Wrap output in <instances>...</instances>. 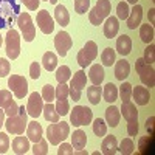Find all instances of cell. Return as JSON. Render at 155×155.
Instances as JSON below:
<instances>
[{
	"label": "cell",
	"mask_w": 155,
	"mask_h": 155,
	"mask_svg": "<svg viewBox=\"0 0 155 155\" xmlns=\"http://www.w3.org/2000/svg\"><path fill=\"white\" fill-rule=\"evenodd\" d=\"M3 126L6 127V132L8 134L22 135L25 132V129H27V126H28V112H27V107L20 106L17 115L8 116V120H5V124Z\"/></svg>",
	"instance_id": "6da1fadb"
},
{
	"label": "cell",
	"mask_w": 155,
	"mask_h": 155,
	"mask_svg": "<svg viewBox=\"0 0 155 155\" xmlns=\"http://www.w3.org/2000/svg\"><path fill=\"white\" fill-rule=\"evenodd\" d=\"M20 14L19 0H0V28L11 27L12 20Z\"/></svg>",
	"instance_id": "7a4b0ae2"
},
{
	"label": "cell",
	"mask_w": 155,
	"mask_h": 155,
	"mask_svg": "<svg viewBox=\"0 0 155 155\" xmlns=\"http://www.w3.org/2000/svg\"><path fill=\"white\" fill-rule=\"evenodd\" d=\"M68 135H70V124L65 123V121L53 123L47 129V140L50 141V144H53V146H59Z\"/></svg>",
	"instance_id": "3957f363"
},
{
	"label": "cell",
	"mask_w": 155,
	"mask_h": 155,
	"mask_svg": "<svg viewBox=\"0 0 155 155\" xmlns=\"http://www.w3.org/2000/svg\"><path fill=\"white\" fill-rule=\"evenodd\" d=\"M110 9H112L110 0H98L95 8L88 12V19H90V22H92V25H95V27L102 25L104 19L109 17Z\"/></svg>",
	"instance_id": "277c9868"
},
{
	"label": "cell",
	"mask_w": 155,
	"mask_h": 155,
	"mask_svg": "<svg viewBox=\"0 0 155 155\" xmlns=\"http://www.w3.org/2000/svg\"><path fill=\"white\" fill-rule=\"evenodd\" d=\"M135 68L137 73L140 76L141 82L147 87H153L155 85V68L152 67V64H147L143 58H138L135 62Z\"/></svg>",
	"instance_id": "5b68a950"
},
{
	"label": "cell",
	"mask_w": 155,
	"mask_h": 155,
	"mask_svg": "<svg viewBox=\"0 0 155 155\" xmlns=\"http://www.w3.org/2000/svg\"><path fill=\"white\" fill-rule=\"evenodd\" d=\"M93 121V112L85 106H76L70 112V123L76 127L87 126Z\"/></svg>",
	"instance_id": "8992f818"
},
{
	"label": "cell",
	"mask_w": 155,
	"mask_h": 155,
	"mask_svg": "<svg viewBox=\"0 0 155 155\" xmlns=\"http://www.w3.org/2000/svg\"><path fill=\"white\" fill-rule=\"evenodd\" d=\"M98 56V45L93 42V41H87V44L84 45L82 50H79V53H78L76 59H78V64L85 68L87 65H90Z\"/></svg>",
	"instance_id": "52a82bcc"
},
{
	"label": "cell",
	"mask_w": 155,
	"mask_h": 155,
	"mask_svg": "<svg viewBox=\"0 0 155 155\" xmlns=\"http://www.w3.org/2000/svg\"><path fill=\"white\" fill-rule=\"evenodd\" d=\"M17 27L25 39V42H31L33 39L36 37V27L33 25L31 16L28 12H20L17 17Z\"/></svg>",
	"instance_id": "ba28073f"
},
{
	"label": "cell",
	"mask_w": 155,
	"mask_h": 155,
	"mask_svg": "<svg viewBox=\"0 0 155 155\" xmlns=\"http://www.w3.org/2000/svg\"><path fill=\"white\" fill-rule=\"evenodd\" d=\"M5 42H6V56L12 61L17 59L20 54V34L14 28L8 30Z\"/></svg>",
	"instance_id": "9c48e42d"
},
{
	"label": "cell",
	"mask_w": 155,
	"mask_h": 155,
	"mask_svg": "<svg viewBox=\"0 0 155 155\" xmlns=\"http://www.w3.org/2000/svg\"><path fill=\"white\" fill-rule=\"evenodd\" d=\"M8 87L12 90V93L17 99H23L28 93V82L20 74H11L8 79Z\"/></svg>",
	"instance_id": "30bf717a"
},
{
	"label": "cell",
	"mask_w": 155,
	"mask_h": 155,
	"mask_svg": "<svg viewBox=\"0 0 155 155\" xmlns=\"http://www.w3.org/2000/svg\"><path fill=\"white\" fill-rule=\"evenodd\" d=\"M0 107L6 113V116H14L19 112V106L12 99V95L9 90H0Z\"/></svg>",
	"instance_id": "8fae6325"
},
{
	"label": "cell",
	"mask_w": 155,
	"mask_h": 155,
	"mask_svg": "<svg viewBox=\"0 0 155 155\" xmlns=\"http://www.w3.org/2000/svg\"><path fill=\"white\" fill-rule=\"evenodd\" d=\"M44 110V99L37 92H33L27 101V112L33 118H39V115Z\"/></svg>",
	"instance_id": "7c38bea8"
},
{
	"label": "cell",
	"mask_w": 155,
	"mask_h": 155,
	"mask_svg": "<svg viewBox=\"0 0 155 155\" xmlns=\"http://www.w3.org/2000/svg\"><path fill=\"white\" fill-rule=\"evenodd\" d=\"M36 22H37L39 30H41L44 34L53 33V30H54V20H53V17L50 16V12L47 9H41V11L37 12Z\"/></svg>",
	"instance_id": "4fadbf2b"
},
{
	"label": "cell",
	"mask_w": 155,
	"mask_h": 155,
	"mask_svg": "<svg viewBox=\"0 0 155 155\" xmlns=\"http://www.w3.org/2000/svg\"><path fill=\"white\" fill-rule=\"evenodd\" d=\"M71 45H73V41H71V37H70L68 33L59 31L56 34V37H54V47L58 50L59 56H62V58L67 56V53H68V50L71 48Z\"/></svg>",
	"instance_id": "5bb4252c"
},
{
	"label": "cell",
	"mask_w": 155,
	"mask_h": 155,
	"mask_svg": "<svg viewBox=\"0 0 155 155\" xmlns=\"http://www.w3.org/2000/svg\"><path fill=\"white\" fill-rule=\"evenodd\" d=\"M141 19H143V8H141V5H134L132 11L129 12L127 16V27L130 30H137V27L141 23Z\"/></svg>",
	"instance_id": "9a60e30c"
},
{
	"label": "cell",
	"mask_w": 155,
	"mask_h": 155,
	"mask_svg": "<svg viewBox=\"0 0 155 155\" xmlns=\"http://www.w3.org/2000/svg\"><path fill=\"white\" fill-rule=\"evenodd\" d=\"M120 112L124 115V118H126L127 123H138V112H137V107H135V104L132 101L123 102Z\"/></svg>",
	"instance_id": "2e32d148"
},
{
	"label": "cell",
	"mask_w": 155,
	"mask_h": 155,
	"mask_svg": "<svg viewBox=\"0 0 155 155\" xmlns=\"http://www.w3.org/2000/svg\"><path fill=\"white\" fill-rule=\"evenodd\" d=\"M132 98L138 106H146V104H149L150 95H149V90L146 87L137 85V87L132 88Z\"/></svg>",
	"instance_id": "e0dca14e"
},
{
	"label": "cell",
	"mask_w": 155,
	"mask_h": 155,
	"mask_svg": "<svg viewBox=\"0 0 155 155\" xmlns=\"http://www.w3.org/2000/svg\"><path fill=\"white\" fill-rule=\"evenodd\" d=\"M101 152L104 155H115L116 152H118V141H116L115 135H107L104 140H102Z\"/></svg>",
	"instance_id": "ac0fdd59"
},
{
	"label": "cell",
	"mask_w": 155,
	"mask_h": 155,
	"mask_svg": "<svg viewBox=\"0 0 155 155\" xmlns=\"http://www.w3.org/2000/svg\"><path fill=\"white\" fill-rule=\"evenodd\" d=\"M30 140L28 137H16L14 140H12V152L17 153V155H23V153H27L30 150Z\"/></svg>",
	"instance_id": "d6986e66"
},
{
	"label": "cell",
	"mask_w": 155,
	"mask_h": 155,
	"mask_svg": "<svg viewBox=\"0 0 155 155\" xmlns=\"http://www.w3.org/2000/svg\"><path fill=\"white\" fill-rule=\"evenodd\" d=\"M27 137H28L30 141H33V143H37V141L44 137V129H42V126L39 124L37 121L28 123V126H27Z\"/></svg>",
	"instance_id": "ffe728a7"
},
{
	"label": "cell",
	"mask_w": 155,
	"mask_h": 155,
	"mask_svg": "<svg viewBox=\"0 0 155 155\" xmlns=\"http://www.w3.org/2000/svg\"><path fill=\"white\" fill-rule=\"evenodd\" d=\"M120 31V22L116 17H107L104 22V36L107 39H113Z\"/></svg>",
	"instance_id": "44dd1931"
},
{
	"label": "cell",
	"mask_w": 155,
	"mask_h": 155,
	"mask_svg": "<svg viewBox=\"0 0 155 155\" xmlns=\"http://www.w3.org/2000/svg\"><path fill=\"white\" fill-rule=\"evenodd\" d=\"M116 51L121 56H127L132 51V39L127 34H121L118 37V41H116Z\"/></svg>",
	"instance_id": "7402d4cb"
},
{
	"label": "cell",
	"mask_w": 155,
	"mask_h": 155,
	"mask_svg": "<svg viewBox=\"0 0 155 155\" xmlns=\"http://www.w3.org/2000/svg\"><path fill=\"white\" fill-rule=\"evenodd\" d=\"M104 68H102L99 64H93L92 67H90L88 70V78H90V81L93 82V85H101V82L104 81Z\"/></svg>",
	"instance_id": "603a6c76"
},
{
	"label": "cell",
	"mask_w": 155,
	"mask_h": 155,
	"mask_svg": "<svg viewBox=\"0 0 155 155\" xmlns=\"http://www.w3.org/2000/svg\"><path fill=\"white\" fill-rule=\"evenodd\" d=\"M129 73H130V65H129V62L126 59H121L115 64V78L116 79L124 81L129 76Z\"/></svg>",
	"instance_id": "cb8c5ba5"
},
{
	"label": "cell",
	"mask_w": 155,
	"mask_h": 155,
	"mask_svg": "<svg viewBox=\"0 0 155 155\" xmlns=\"http://www.w3.org/2000/svg\"><path fill=\"white\" fill-rule=\"evenodd\" d=\"M120 118H121V112H120L118 107H115V106L107 107V110H106V121H107V126L116 127V126L120 124Z\"/></svg>",
	"instance_id": "d4e9b609"
},
{
	"label": "cell",
	"mask_w": 155,
	"mask_h": 155,
	"mask_svg": "<svg viewBox=\"0 0 155 155\" xmlns=\"http://www.w3.org/2000/svg\"><path fill=\"white\" fill-rule=\"evenodd\" d=\"M87 144V135L84 130H81V129H78V130H74L71 134V146L74 149H84Z\"/></svg>",
	"instance_id": "484cf974"
},
{
	"label": "cell",
	"mask_w": 155,
	"mask_h": 155,
	"mask_svg": "<svg viewBox=\"0 0 155 155\" xmlns=\"http://www.w3.org/2000/svg\"><path fill=\"white\" fill-rule=\"evenodd\" d=\"M54 19L59 25H62V27H67V25L70 23V14L67 8L64 5H58L56 9H54Z\"/></svg>",
	"instance_id": "4316f807"
},
{
	"label": "cell",
	"mask_w": 155,
	"mask_h": 155,
	"mask_svg": "<svg viewBox=\"0 0 155 155\" xmlns=\"http://www.w3.org/2000/svg\"><path fill=\"white\" fill-rule=\"evenodd\" d=\"M102 96H104V101L107 102H115L116 99H118V87H116L113 82H109L106 84L104 90H102Z\"/></svg>",
	"instance_id": "83f0119b"
},
{
	"label": "cell",
	"mask_w": 155,
	"mask_h": 155,
	"mask_svg": "<svg viewBox=\"0 0 155 155\" xmlns=\"http://www.w3.org/2000/svg\"><path fill=\"white\" fill-rule=\"evenodd\" d=\"M42 65L47 71H53L58 67V56L53 53V51H47V53L42 56Z\"/></svg>",
	"instance_id": "f1b7e54d"
},
{
	"label": "cell",
	"mask_w": 155,
	"mask_h": 155,
	"mask_svg": "<svg viewBox=\"0 0 155 155\" xmlns=\"http://www.w3.org/2000/svg\"><path fill=\"white\" fill-rule=\"evenodd\" d=\"M87 84V74L84 70H79V71H76L73 78H70V87H76V88H79V90H84Z\"/></svg>",
	"instance_id": "f546056e"
},
{
	"label": "cell",
	"mask_w": 155,
	"mask_h": 155,
	"mask_svg": "<svg viewBox=\"0 0 155 155\" xmlns=\"http://www.w3.org/2000/svg\"><path fill=\"white\" fill-rule=\"evenodd\" d=\"M44 116H45V120L50 121V123H58L59 121V113L56 110V106H53L51 102H47V104L44 106Z\"/></svg>",
	"instance_id": "4dcf8cb0"
},
{
	"label": "cell",
	"mask_w": 155,
	"mask_h": 155,
	"mask_svg": "<svg viewBox=\"0 0 155 155\" xmlns=\"http://www.w3.org/2000/svg\"><path fill=\"white\" fill-rule=\"evenodd\" d=\"M138 149L141 153H153V135L141 138L138 141Z\"/></svg>",
	"instance_id": "1f68e13d"
},
{
	"label": "cell",
	"mask_w": 155,
	"mask_h": 155,
	"mask_svg": "<svg viewBox=\"0 0 155 155\" xmlns=\"http://www.w3.org/2000/svg\"><path fill=\"white\" fill-rule=\"evenodd\" d=\"M153 36H155V31H153L152 25L146 23V25H141L140 27V37L144 44H150L153 41Z\"/></svg>",
	"instance_id": "d6a6232c"
},
{
	"label": "cell",
	"mask_w": 155,
	"mask_h": 155,
	"mask_svg": "<svg viewBox=\"0 0 155 155\" xmlns=\"http://www.w3.org/2000/svg\"><path fill=\"white\" fill-rule=\"evenodd\" d=\"M101 96H102V90H101V87H98V85H92V87H88V88H87V98H88V101L92 102V104H99Z\"/></svg>",
	"instance_id": "836d02e7"
},
{
	"label": "cell",
	"mask_w": 155,
	"mask_h": 155,
	"mask_svg": "<svg viewBox=\"0 0 155 155\" xmlns=\"http://www.w3.org/2000/svg\"><path fill=\"white\" fill-rule=\"evenodd\" d=\"M70 78H71V70L68 65H62L56 70V79L59 84H65L67 81H70Z\"/></svg>",
	"instance_id": "e575fe53"
},
{
	"label": "cell",
	"mask_w": 155,
	"mask_h": 155,
	"mask_svg": "<svg viewBox=\"0 0 155 155\" xmlns=\"http://www.w3.org/2000/svg\"><path fill=\"white\" fill-rule=\"evenodd\" d=\"M132 88H134L132 84H129V82H124V81H123V84L120 85V90H118V95H120V98H121L123 102L132 99Z\"/></svg>",
	"instance_id": "d590c367"
},
{
	"label": "cell",
	"mask_w": 155,
	"mask_h": 155,
	"mask_svg": "<svg viewBox=\"0 0 155 155\" xmlns=\"http://www.w3.org/2000/svg\"><path fill=\"white\" fill-rule=\"evenodd\" d=\"M134 149H135V144H134V140L132 138H124L120 146H118V150L123 153V155H130L134 153Z\"/></svg>",
	"instance_id": "8d00e7d4"
},
{
	"label": "cell",
	"mask_w": 155,
	"mask_h": 155,
	"mask_svg": "<svg viewBox=\"0 0 155 155\" xmlns=\"http://www.w3.org/2000/svg\"><path fill=\"white\" fill-rule=\"evenodd\" d=\"M93 132L96 137H106L107 134V124L104 123V120L96 118L93 120Z\"/></svg>",
	"instance_id": "74e56055"
},
{
	"label": "cell",
	"mask_w": 155,
	"mask_h": 155,
	"mask_svg": "<svg viewBox=\"0 0 155 155\" xmlns=\"http://www.w3.org/2000/svg\"><path fill=\"white\" fill-rule=\"evenodd\" d=\"M101 61L106 67H112L115 64V50L112 48H106L104 51L101 53Z\"/></svg>",
	"instance_id": "f35d334b"
},
{
	"label": "cell",
	"mask_w": 155,
	"mask_h": 155,
	"mask_svg": "<svg viewBox=\"0 0 155 155\" xmlns=\"http://www.w3.org/2000/svg\"><path fill=\"white\" fill-rule=\"evenodd\" d=\"M42 99L45 101V102H51L53 99H56V88L51 85V84H47V85H44V88H42Z\"/></svg>",
	"instance_id": "ab89813d"
},
{
	"label": "cell",
	"mask_w": 155,
	"mask_h": 155,
	"mask_svg": "<svg viewBox=\"0 0 155 155\" xmlns=\"http://www.w3.org/2000/svg\"><path fill=\"white\" fill-rule=\"evenodd\" d=\"M31 149H33V153L34 155H47L48 153V143H47L44 138H41L37 143H34V146Z\"/></svg>",
	"instance_id": "60d3db41"
},
{
	"label": "cell",
	"mask_w": 155,
	"mask_h": 155,
	"mask_svg": "<svg viewBox=\"0 0 155 155\" xmlns=\"http://www.w3.org/2000/svg\"><path fill=\"white\" fill-rule=\"evenodd\" d=\"M130 9H129V5L127 2H120L118 6H116V19L118 20H126Z\"/></svg>",
	"instance_id": "b9f144b4"
},
{
	"label": "cell",
	"mask_w": 155,
	"mask_h": 155,
	"mask_svg": "<svg viewBox=\"0 0 155 155\" xmlns=\"http://www.w3.org/2000/svg\"><path fill=\"white\" fill-rule=\"evenodd\" d=\"M90 8V0H74V11L78 14H85Z\"/></svg>",
	"instance_id": "7bdbcfd3"
},
{
	"label": "cell",
	"mask_w": 155,
	"mask_h": 155,
	"mask_svg": "<svg viewBox=\"0 0 155 155\" xmlns=\"http://www.w3.org/2000/svg\"><path fill=\"white\" fill-rule=\"evenodd\" d=\"M56 110L59 115H67L70 112V104H68V99H58L56 101Z\"/></svg>",
	"instance_id": "ee69618b"
},
{
	"label": "cell",
	"mask_w": 155,
	"mask_h": 155,
	"mask_svg": "<svg viewBox=\"0 0 155 155\" xmlns=\"http://www.w3.org/2000/svg\"><path fill=\"white\" fill-rule=\"evenodd\" d=\"M143 59H144L147 64H153V62H155V45H153V44H150V45L144 50Z\"/></svg>",
	"instance_id": "f6af8a7d"
},
{
	"label": "cell",
	"mask_w": 155,
	"mask_h": 155,
	"mask_svg": "<svg viewBox=\"0 0 155 155\" xmlns=\"http://www.w3.org/2000/svg\"><path fill=\"white\" fill-rule=\"evenodd\" d=\"M9 149V137L5 132H0V153H6Z\"/></svg>",
	"instance_id": "bcb514c9"
},
{
	"label": "cell",
	"mask_w": 155,
	"mask_h": 155,
	"mask_svg": "<svg viewBox=\"0 0 155 155\" xmlns=\"http://www.w3.org/2000/svg\"><path fill=\"white\" fill-rule=\"evenodd\" d=\"M68 98V85L59 84L56 87V99H67Z\"/></svg>",
	"instance_id": "7dc6e473"
},
{
	"label": "cell",
	"mask_w": 155,
	"mask_h": 155,
	"mask_svg": "<svg viewBox=\"0 0 155 155\" xmlns=\"http://www.w3.org/2000/svg\"><path fill=\"white\" fill-rule=\"evenodd\" d=\"M9 68H11L9 61L5 59V58H0V78L8 76L9 74Z\"/></svg>",
	"instance_id": "c3c4849f"
},
{
	"label": "cell",
	"mask_w": 155,
	"mask_h": 155,
	"mask_svg": "<svg viewBox=\"0 0 155 155\" xmlns=\"http://www.w3.org/2000/svg\"><path fill=\"white\" fill-rule=\"evenodd\" d=\"M73 146L71 144H68V143H62L61 146H59V149H58V153L59 155H73Z\"/></svg>",
	"instance_id": "681fc988"
},
{
	"label": "cell",
	"mask_w": 155,
	"mask_h": 155,
	"mask_svg": "<svg viewBox=\"0 0 155 155\" xmlns=\"http://www.w3.org/2000/svg\"><path fill=\"white\" fill-rule=\"evenodd\" d=\"M30 76L33 79H39V76H41V65H39V62H33L30 65Z\"/></svg>",
	"instance_id": "f907efd6"
},
{
	"label": "cell",
	"mask_w": 155,
	"mask_h": 155,
	"mask_svg": "<svg viewBox=\"0 0 155 155\" xmlns=\"http://www.w3.org/2000/svg\"><path fill=\"white\" fill-rule=\"evenodd\" d=\"M81 93H82V90L76 88V87H68V96H70L74 102L81 99Z\"/></svg>",
	"instance_id": "816d5d0a"
},
{
	"label": "cell",
	"mask_w": 155,
	"mask_h": 155,
	"mask_svg": "<svg viewBox=\"0 0 155 155\" xmlns=\"http://www.w3.org/2000/svg\"><path fill=\"white\" fill-rule=\"evenodd\" d=\"M22 2L25 3V6H27L30 11H36L39 8V3H41V0H22Z\"/></svg>",
	"instance_id": "f5cc1de1"
},
{
	"label": "cell",
	"mask_w": 155,
	"mask_h": 155,
	"mask_svg": "<svg viewBox=\"0 0 155 155\" xmlns=\"http://www.w3.org/2000/svg\"><path fill=\"white\" fill-rule=\"evenodd\" d=\"M127 134L130 137H135L138 134V123H127Z\"/></svg>",
	"instance_id": "db71d44e"
},
{
	"label": "cell",
	"mask_w": 155,
	"mask_h": 155,
	"mask_svg": "<svg viewBox=\"0 0 155 155\" xmlns=\"http://www.w3.org/2000/svg\"><path fill=\"white\" fill-rule=\"evenodd\" d=\"M153 123H155V118H153V116L147 118V121H146V127H147L149 135H153Z\"/></svg>",
	"instance_id": "11a10c76"
},
{
	"label": "cell",
	"mask_w": 155,
	"mask_h": 155,
	"mask_svg": "<svg viewBox=\"0 0 155 155\" xmlns=\"http://www.w3.org/2000/svg\"><path fill=\"white\" fill-rule=\"evenodd\" d=\"M5 116H6V113H5V110L0 107V129H2V126L5 124Z\"/></svg>",
	"instance_id": "9f6ffc18"
},
{
	"label": "cell",
	"mask_w": 155,
	"mask_h": 155,
	"mask_svg": "<svg viewBox=\"0 0 155 155\" xmlns=\"http://www.w3.org/2000/svg\"><path fill=\"white\" fill-rule=\"evenodd\" d=\"M153 12H155V9L152 8V9L149 11V19H150V22H152V23H153Z\"/></svg>",
	"instance_id": "6f0895ef"
},
{
	"label": "cell",
	"mask_w": 155,
	"mask_h": 155,
	"mask_svg": "<svg viewBox=\"0 0 155 155\" xmlns=\"http://www.w3.org/2000/svg\"><path fill=\"white\" fill-rule=\"evenodd\" d=\"M138 0H127V3H132V5H137Z\"/></svg>",
	"instance_id": "680465c9"
},
{
	"label": "cell",
	"mask_w": 155,
	"mask_h": 155,
	"mask_svg": "<svg viewBox=\"0 0 155 155\" xmlns=\"http://www.w3.org/2000/svg\"><path fill=\"white\" fill-rule=\"evenodd\" d=\"M45 2H50V3H53V5H54V3H58V0H45Z\"/></svg>",
	"instance_id": "91938a15"
},
{
	"label": "cell",
	"mask_w": 155,
	"mask_h": 155,
	"mask_svg": "<svg viewBox=\"0 0 155 155\" xmlns=\"http://www.w3.org/2000/svg\"><path fill=\"white\" fill-rule=\"evenodd\" d=\"M2 42H3V39H2V36H0V47H2Z\"/></svg>",
	"instance_id": "94428289"
}]
</instances>
